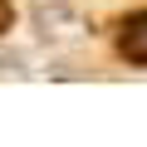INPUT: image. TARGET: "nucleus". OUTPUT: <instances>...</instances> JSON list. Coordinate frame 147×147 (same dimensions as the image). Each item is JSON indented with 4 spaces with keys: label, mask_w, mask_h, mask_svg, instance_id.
Masks as SVG:
<instances>
[{
    "label": "nucleus",
    "mask_w": 147,
    "mask_h": 147,
    "mask_svg": "<svg viewBox=\"0 0 147 147\" xmlns=\"http://www.w3.org/2000/svg\"><path fill=\"white\" fill-rule=\"evenodd\" d=\"M118 49H123L132 64H147V15H137V20H127V25H123Z\"/></svg>",
    "instance_id": "f257e3e1"
}]
</instances>
